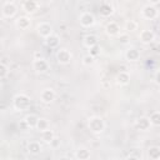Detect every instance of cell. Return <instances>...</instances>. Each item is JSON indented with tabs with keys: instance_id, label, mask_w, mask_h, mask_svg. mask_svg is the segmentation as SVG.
<instances>
[{
	"instance_id": "ffe728a7",
	"label": "cell",
	"mask_w": 160,
	"mask_h": 160,
	"mask_svg": "<svg viewBox=\"0 0 160 160\" xmlns=\"http://www.w3.org/2000/svg\"><path fill=\"white\" fill-rule=\"evenodd\" d=\"M146 155L150 160H160V146H149L146 150Z\"/></svg>"
},
{
	"instance_id": "4dcf8cb0",
	"label": "cell",
	"mask_w": 160,
	"mask_h": 160,
	"mask_svg": "<svg viewBox=\"0 0 160 160\" xmlns=\"http://www.w3.org/2000/svg\"><path fill=\"white\" fill-rule=\"evenodd\" d=\"M100 52H101V48H100V45H94V46H91L90 49H89V54L90 55H92L94 58H96V56H99L100 55Z\"/></svg>"
},
{
	"instance_id": "4fadbf2b",
	"label": "cell",
	"mask_w": 160,
	"mask_h": 160,
	"mask_svg": "<svg viewBox=\"0 0 160 160\" xmlns=\"http://www.w3.org/2000/svg\"><path fill=\"white\" fill-rule=\"evenodd\" d=\"M105 34L110 38L112 36H118L120 34V26L118 25V22L115 21H109L106 25H105Z\"/></svg>"
},
{
	"instance_id": "9c48e42d",
	"label": "cell",
	"mask_w": 160,
	"mask_h": 160,
	"mask_svg": "<svg viewBox=\"0 0 160 160\" xmlns=\"http://www.w3.org/2000/svg\"><path fill=\"white\" fill-rule=\"evenodd\" d=\"M56 98V92L52 88H45L40 91V101L42 104H51Z\"/></svg>"
},
{
	"instance_id": "cb8c5ba5",
	"label": "cell",
	"mask_w": 160,
	"mask_h": 160,
	"mask_svg": "<svg viewBox=\"0 0 160 160\" xmlns=\"http://www.w3.org/2000/svg\"><path fill=\"white\" fill-rule=\"evenodd\" d=\"M24 120H25L26 125L29 126V129H35L36 122H38V120H39V116H38L36 114H28V115L24 118Z\"/></svg>"
},
{
	"instance_id": "e0dca14e",
	"label": "cell",
	"mask_w": 160,
	"mask_h": 160,
	"mask_svg": "<svg viewBox=\"0 0 160 160\" xmlns=\"http://www.w3.org/2000/svg\"><path fill=\"white\" fill-rule=\"evenodd\" d=\"M90 156H91V151L86 148H82V146L78 148L74 152V158L76 160H88V159H90Z\"/></svg>"
},
{
	"instance_id": "7a4b0ae2",
	"label": "cell",
	"mask_w": 160,
	"mask_h": 160,
	"mask_svg": "<svg viewBox=\"0 0 160 160\" xmlns=\"http://www.w3.org/2000/svg\"><path fill=\"white\" fill-rule=\"evenodd\" d=\"M31 105V100L30 98L26 95V94H16L14 98H12V108L14 110L16 111H25V110H29Z\"/></svg>"
},
{
	"instance_id": "7c38bea8",
	"label": "cell",
	"mask_w": 160,
	"mask_h": 160,
	"mask_svg": "<svg viewBox=\"0 0 160 160\" xmlns=\"http://www.w3.org/2000/svg\"><path fill=\"white\" fill-rule=\"evenodd\" d=\"M135 126L140 131H148L152 125H151V121H150L149 116H139L135 120Z\"/></svg>"
},
{
	"instance_id": "7402d4cb",
	"label": "cell",
	"mask_w": 160,
	"mask_h": 160,
	"mask_svg": "<svg viewBox=\"0 0 160 160\" xmlns=\"http://www.w3.org/2000/svg\"><path fill=\"white\" fill-rule=\"evenodd\" d=\"M40 134H41V140H42L45 144H48V145H50V144L52 142V140L55 139V132H54L50 128L46 129V130H44V131H41Z\"/></svg>"
},
{
	"instance_id": "5b68a950",
	"label": "cell",
	"mask_w": 160,
	"mask_h": 160,
	"mask_svg": "<svg viewBox=\"0 0 160 160\" xmlns=\"http://www.w3.org/2000/svg\"><path fill=\"white\" fill-rule=\"evenodd\" d=\"M50 69V65L45 58H34L32 60V70L36 74H44Z\"/></svg>"
},
{
	"instance_id": "603a6c76",
	"label": "cell",
	"mask_w": 160,
	"mask_h": 160,
	"mask_svg": "<svg viewBox=\"0 0 160 160\" xmlns=\"http://www.w3.org/2000/svg\"><path fill=\"white\" fill-rule=\"evenodd\" d=\"M45 44H46V46L50 48V49H56V48L59 46V44H60V38H59L58 35L52 34V35H50L49 38L45 39Z\"/></svg>"
},
{
	"instance_id": "2e32d148",
	"label": "cell",
	"mask_w": 160,
	"mask_h": 160,
	"mask_svg": "<svg viewBox=\"0 0 160 160\" xmlns=\"http://www.w3.org/2000/svg\"><path fill=\"white\" fill-rule=\"evenodd\" d=\"M42 151V146L40 144V141H36V140H32L28 144V152L32 156H36L39 155L40 152Z\"/></svg>"
},
{
	"instance_id": "3957f363",
	"label": "cell",
	"mask_w": 160,
	"mask_h": 160,
	"mask_svg": "<svg viewBox=\"0 0 160 160\" xmlns=\"http://www.w3.org/2000/svg\"><path fill=\"white\" fill-rule=\"evenodd\" d=\"M158 15H159V10L156 9L155 5H151V4L144 5L140 10V18L144 20H155Z\"/></svg>"
},
{
	"instance_id": "484cf974",
	"label": "cell",
	"mask_w": 160,
	"mask_h": 160,
	"mask_svg": "<svg viewBox=\"0 0 160 160\" xmlns=\"http://www.w3.org/2000/svg\"><path fill=\"white\" fill-rule=\"evenodd\" d=\"M138 28H139V24L135 20H126V22L124 25V29L126 32H132V31L138 30Z\"/></svg>"
},
{
	"instance_id": "d6a6232c",
	"label": "cell",
	"mask_w": 160,
	"mask_h": 160,
	"mask_svg": "<svg viewBox=\"0 0 160 160\" xmlns=\"http://www.w3.org/2000/svg\"><path fill=\"white\" fill-rule=\"evenodd\" d=\"M149 1V4H151V5H158V4H160V0H148Z\"/></svg>"
},
{
	"instance_id": "4316f807",
	"label": "cell",
	"mask_w": 160,
	"mask_h": 160,
	"mask_svg": "<svg viewBox=\"0 0 160 160\" xmlns=\"http://www.w3.org/2000/svg\"><path fill=\"white\" fill-rule=\"evenodd\" d=\"M152 126H160V111H154L149 116Z\"/></svg>"
},
{
	"instance_id": "d6986e66",
	"label": "cell",
	"mask_w": 160,
	"mask_h": 160,
	"mask_svg": "<svg viewBox=\"0 0 160 160\" xmlns=\"http://www.w3.org/2000/svg\"><path fill=\"white\" fill-rule=\"evenodd\" d=\"M115 81H116V84H118L119 86H125V85H128V84L130 82V74L126 72V71H120V72L116 75Z\"/></svg>"
},
{
	"instance_id": "ba28073f",
	"label": "cell",
	"mask_w": 160,
	"mask_h": 160,
	"mask_svg": "<svg viewBox=\"0 0 160 160\" xmlns=\"http://www.w3.org/2000/svg\"><path fill=\"white\" fill-rule=\"evenodd\" d=\"M79 22H80V25H81L82 28H91V26L95 25L96 20H95V16H94L91 12L84 11V12H81L80 16H79Z\"/></svg>"
},
{
	"instance_id": "ac0fdd59",
	"label": "cell",
	"mask_w": 160,
	"mask_h": 160,
	"mask_svg": "<svg viewBox=\"0 0 160 160\" xmlns=\"http://www.w3.org/2000/svg\"><path fill=\"white\" fill-rule=\"evenodd\" d=\"M99 14L102 16V18H109L114 14V8L110 2H102L100 6H99Z\"/></svg>"
},
{
	"instance_id": "d4e9b609",
	"label": "cell",
	"mask_w": 160,
	"mask_h": 160,
	"mask_svg": "<svg viewBox=\"0 0 160 160\" xmlns=\"http://www.w3.org/2000/svg\"><path fill=\"white\" fill-rule=\"evenodd\" d=\"M49 128H50V122H49V120H48L46 118H39L35 129H36L39 132H41V131H44V130H46V129H49Z\"/></svg>"
},
{
	"instance_id": "277c9868",
	"label": "cell",
	"mask_w": 160,
	"mask_h": 160,
	"mask_svg": "<svg viewBox=\"0 0 160 160\" xmlns=\"http://www.w3.org/2000/svg\"><path fill=\"white\" fill-rule=\"evenodd\" d=\"M55 58H56V61L60 64V65H68L70 64V61L72 60V54L69 49L66 48H60L56 54H55Z\"/></svg>"
},
{
	"instance_id": "30bf717a",
	"label": "cell",
	"mask_w": 160,
	"mask_h": 160,
	"mask_svg": "<svg viewBox=\"0 0 160 160\" xmlns=\"http://www.w3.org/2000/svg\"><path fill=\"white\" fill-rule=\"evenodd\" d=\"M155 40V32L150 29H144L140 31L139 34V41L144 45H148V44H151L152 41Z\"/></svg>"
},
{
	"instance_id": "f546056e",
	"label": "cell",
	"mask_w": 160,
	"mask_h": 160,
	"mask_svg": "<svg viewBox=\"0 0 160 160\" xmlns=\"http://www.w3.org/2000/svg\"><path fill=\"white\" fill-rule=\"evenodd\" d=\"M8 74H9V66L5 62H0V79L4 80Z\"/></svg>"
},
{
	"instance_id": "6da1fadb",
	"label": "cell",
	"mask_w": 160,
	"mask_h": 160,
	"mask_svg": "<svg viewBox=\"0 0 160 160\" xmlns=\"http://www.w3.org/2000/svg\"><path fill=\"white\" fill-rule=\"evenodd\" d=\"M105 121L101 116L98 115H92L88 119V129L90 130V132L95 134V135H100L104 130H105Z\"/></svg>"
},
{
	"instance_id": "f1b7e54d",
	"label": "cell",
	"mask_w": 160,
	"mask_h": 160,
	"mask_svg": "<svg viewBox=\"0 0 160 160\" xmlns=\"http://www.w3.org/2000/svg\"><path fill=\"white\" fill-rule=\"evenodd\" d=\"M81 62H82V65H85V66H91V65L95 62V58H94L92 55L88 54V55H85V56L82 58Z\"/></svg>"
},
{
	"instance_id": "1f68e13d",
	"label": "cell",
	"mask_w": 160,
	"mask_h": 160,
	"mask_svg": "<svg viewBox=\"0 0 160 160\" xmlns=\"http://www.w3.org/2000/svg\"><path fill=\"white\" fill-rule=\"evenodd\" d=\"M154 80H155V82H156L158 85H160V69L155 71V74H154Z\"/></svg>"
},
{
	"instance_id": "8992f818",
	"label": "cell",
	"mask_w": 160,
	"mask_h": 160,
	"mask_svg": "<svg viewBox=\"0 0 160 160\" xmlns=\"http://www.w3.org/2000/svg\"><path fill=\"white\" fill-rule=\"evenodd\" d=\"M36 32H38L39 36L46 39V38H49L50 35L54 34V29H52L51 24H49L46 21H41V22H39L36 25Z\"/></svg>"
},
{
	"instance_id": "83f0119b",
	"label": "cell",
	"mask_w": 160,
	"mask_h": 160,
	"mask_svg": "<svg viewBox=\"0 0 160 160\" xmlns=\"http://www.w3.org/2000/svg\"><path fill=\"white\" fill-rule=\"evenodd\" d=\"M118 40H119V42L120 44H122V45H128L129 42H130V35H129V32H120L119 35H118Z\"/></svg>"
},
{
	"instance_id": "44dd1931",
	"label": "cell",
	"mask_w": 160,
	"mask_h": 160,
	"mask_svg": "<svg viewBox=\"0 0 160 160\" xmlns=\"http://www.w3.org/2000/svg\"><path fill=\"white\" fill-rule=\"evenodd\" d=\"M82 44H84V46L88 48V49H90L91 46L96 45V44H98V38H96V35H94V34H86V35L82 38Z\"/></svg>"
},
{
	"instance_id": "9a60e30c",
	"label": "cell",
	"mask_w": 160,
	"mask_h": 160,
	"mask_svg": "<svg viewBox=\"0 0 160 160\" xmlns=\"http://www.w3.org/2000/svg\"><path fill=\"white\" fill-rule=\"evenodd\" d=\"M21 8L26 14H34L39 9V2L36 0H25Z\"/></svg>"
},
{
	"instance_id": "52a82bcc",
	"label": "cell",
	"mask_w": 160,
	"mask_h": 160,
	"mask_svg": "<svg viewBox=\"0 0 160 160\" xmlns=\"http://www.w3.org/2000/svg\"><path fill=\"white\" fill-rule=\"evenodd\" d=\"M16 12H18V6L12 1H6L1 8V15L4 19H11L16 15Z\"/></svg>"
},
{
	"instance_id": "8fae6325",
	"label": "cell",
	"mask_w": 160,
	"mask_h": 160,
	"mask_svg": "<svg viewBox=\"0 0 160 160\" xmlns=\"http://www.w3.org/2000/svg\"><path fill=\"white\" fill-rule=\"evenodd\" d=\"M125 59L128 60V61H130V62H135V61H139L140 60V56H141V52H140V50L138 49V48H134V46H131V48H128L126 50H125Z\"/></svg>"
},
{
	"instance_id": "5bb4252c",
	"label": "cell",
	"mask_w": 160,
	"mask_h": 160,
	"mask_svg": "<svg viewBox=\"0 0 160 160\" xmlns=\"http://www.w3.org/2000/svg\"><path fill=\"white\" fill-rule=\"evenodd\" d=\"M15 26H16L19 30H28V29L31 26V20H30V18L26 16V15L19 16V18L15 20Z\"/></svg>"
}]
</instances>
